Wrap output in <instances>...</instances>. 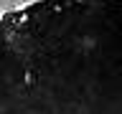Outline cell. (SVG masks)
Instances as JSON below:
<instances>
[{"label":"cell","mask_w":122,"mask_h":114,"mask_svg":"<svg viewBox=\"0 0 122 114\" xmlns=\"http://www.w3.org/2000/svg\"><path fill=\"white\" fill-rule=\"evenodd\" d=\"M0 114H122V0H25L5 10Z\"/></svg>","instance_id":"obj_1"}]
</instances>
